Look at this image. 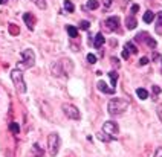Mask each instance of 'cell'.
Segmentation results:
<instances>
[{"label":"cell","instance_id":"1","mask_svg":"<svg viewBox=\"0 0 162 157\" xmlns=\"http://www.w3.org/2000/svg\"><path fill=\"white\" fill-rule=\"evenodd\" d=\"M72 69H73V64L69 60H66V58L55 61L52 64V67H51V70H52V73L55 76H66Z\"/></svg>","mask_w":162,"mask_h":157},{"label":"cell","instance_id":"2","mask_svg":"<svg viewBox=\"0 0 162 157\" xmlns=\"http://www.w3.org/2000/svg\"><path fill=\"white\" fill-rule=\"evenodd\" d=\"M127 108H128V102H127L126 99H121V98H115V99L109 101V104H107L109 113L113 114V116L123 114Z\"/></svg>","mask_w":162,"mask_h":157},{"label":"cell","instance_id":"3","mask_svg":"<svg viewBox=\"0 0 162 157\" xmlns=\"http://www.w3.org/2000/svg\"><path fill=\"white\" fill-rule=\"evenodd\" d=\"M11 79L16 86V90L18 93H25L26 92V84H25V79H23V72L20 69H14L11 72Z\"/></svg>","mask_w":162,"mask_h":157},{"label":"cell","instance_id":"4","mask_svg":"<svg viewBox=\"0 0 162 157\" xmlns=\"http://www.w3.org/2000/svg\"><path fill=\"white\" fill-rule=\"evenodd\" d=\"M21 58H23V63H18L17 69H28V67H32L35 64V53L32 52V49H25L21 52Z\"/></svg>","mask_w":162,"mask_h":157},{"label":"cell","instance_id":"5","mask_svg":"<svg viewBox=\"0 0 162 157\" xmlns=\"http://www.w3.org/2000/svg\"><path fill=\"white\" fill-rule=\"evenodd\" d=\"M48 150H49L51 156H57V153L60 150V136L58 134L52 133L48 136Z\"/></svg>","mask_w":162,"mask_h":157},{"label":"cell","instance_id":"6","mask_svg":"<svg viewBox=\"0 0 162 157\" xmlns=\"http://www.w3.org/2000/svg\"><path fill=\"white\" fill-rule=\"evenodd\" d=\"M63 111H64V114H66L69 119H73V121H78V119L81 118L80 110L72 104H63Z\"/></svg>","mask_w":162,"mask_h":157},{"label":"cell","instance_id":"7","mask_svg":"<svg viewBox=\"0 0 162 157\" xmlns=\"http://www.w3.org/2000/svg\"><path fill=\"white\" fill-rule=\"evenodd\" d=\"M103 131L104 133H107L109 136H116L118 133H119V128H118V125L115 122H112V121H107V122L103 123Z\"/></svg>","mask_w":162,"mask_h":157},{"label":"cell","instance_id":"8","mask_svg":"<svg viewBox=\"0 0 162 157\" xmlns=\"http://www.w3.org/2000/svg\"><path fill=\"white\" fill-rule=\"evenodd\" d=\"M106 28L109 31H118L119 29V17H116V16L109 17L106 20Z\"/></svg>","mask_w":162,"mask_h":157},{"label":"cell","instance_id":"9","mask_svg":"<svg viewBox=\"0 0 162 157\" xmlns=\"http://www.w3.org/2000/svg\"><path fill=\"white\" fill-rule=\"evenodd\" d=\"M23 20H25V23H26V26L32 31L34 29V23H35V18L32 14H29V12H25L23 14Z\"/></svg>","mask_w":162,"mask_h":157},{"label":"cell","instance_id":"10","mask_svg":"<svg viewBox=\"0 0 162 157\" xmlns=\"http://www.w3.org/2000/svg\"><path fill=\"white\" fill-rule=\"evenodd\" d=\"M96 87L100 88L103 93H109V95H113V93H115V88H109L104 81H98V83H96Z\"/></svg>","mask_w":162,"mask_h":157},{"label":"cell","instance_id":"11","mask_svg":"<svg viewBox=\"0 0 162 157\" xmlns=\"http://www.w3.org/2000/svg\"><path fill=\"white\" fill-rule=\"evenodd\" d=\"M104 41H106L104 35H103V34H96V35H95V40H93V46H95V47H101V46L104 44Z\"/></svg>","mask_w":162,"mask_h":157},{"label":"cell","instance_id":"12","mask_svg":"<svg viewBox=\"0 0 162 157\" xmlns=\"http://www.w3.org/2000/svg\"><path fill=\"white\" fill-rule=\"evenodd\" d=\"M96 137L100 140H103V142H112V140L115 139L113 136H109L107 133H104V131H100V133H96Z\"/></svg>","mask_w":162,"mask_h":157},{"label":"cell","instance_id":"13","mask_svg":"<svg viewBox=\"0 0 162 157\" xmlns=\"http://www.w3.org/2000/svg\"><path fill=\"white\" fill-rule=\"evenodd\" d=\"M32 154H35V157H43L44 151L40 148V145H38V143H34V145H32Z\"/></svg>","mask_w":162,"mask_h":157},{"label":"cell","instance_id":"14","mask_svg":"<svg viewBox=\"0 0 162 157\" xmlns=\"http://www.w3.org/2000/svg\"><path fill=\"white\" fill-rule=\"evenodd\" d=\"M126 26H127V29H135V28L138 26V23H136L135 17H127V20H126Z\"/></svg>","mask_w":162,"mask_h":157},{"label":"cell","instance_id":"15","mask_svg":"<svg viewBox=\"0 0 162 157\" xmlns=\"http://www.w3.org/2000/svg\"><path fill=\"white\" fill-rule=\"evenodd\" d=\"M156 32L158 34H162V11L158 14V17H156Z\"/></svg>","mask_w":162,"mask_h":157},{"label":"cell","instance_id":"16","mask_svg":"<svg viewBox=\"0 0 162 157\" xmlns=\"http://www.w3.org/2000/svg\"><path fill=\"white\" fill-rule=\"evenodd\" d=\"M136 95H138V98L142 99V101L148 98V92H147L145 88H138V90H136Z\"/></svg>","mask_w":162,"mask_h":157},{"label":"cell","instance_id":"17","mask_svg":"<svg viewBox=\"0 0 162 157\" xmlns=\"http://www.w3.org/2000/svg\"><path fill=\"white\" fill-rule=\"evenodd\" d=\"M155 20V14H153V11H145L144 14V21L145 23H151Z\"/></svg>","mask_w":162,"mask_h":157},{"label":"cell","instance_id":"18","mask_svg":"<svg viewBox=\"0 0 162 157\" xmlns=\"http://www.w3.org/2000/svg\"><path fill=\"white\" fill-rule=\"evenodd\" d=\"M110 81H112V88L116 87V79H118V72H109Z\"/></svg>","mask_w":162,"mask_h":157},{"label":"cell","instance_id":"19","mask_svg":"<svg viewBox=\"0 0 162 157\" xmlns=\"http://www.w3.org/2000/svg\"><path fill=\"white\" fill-rule=\"evenodd\" d=\"M124 51L128 53H138V49L135 47V44L133 43H126V47H124Z\"/></svg>","mask_w":162,"mask_h":157},{"label":"cell","instance_id":"20","mask_svg":"<svg viewBox=\"0 0 162 157\" xmlns=\"http://www.w3.org/2000/svg\"><path fill=\"white\" fill-rule=\"evenodd\" d=\"M66 29H67L69 37H72V38H76V37H78V29H76L75 26H67Z\"/></svg>","mask_w":162,"mask_h":157},{"label":"cell","instance_id":"21","mask_svg":"<svg viewBox=\"0 0 162 157\" xmlns=\"http://www.w3.org/2000/svg\"><path fill=\"white\" fill-rule=\"evenodd\" d=\"M64 9H66L67 12H73V11H75V6H73V3L71 0H64Z\"/></svg>","mask_w":162,"mask_h":157},{"label":"cell","instance_id":"22","mask_svg":"<svg viewBox=\"0 0 162 157\" xmlns=\"http://www.w3.org/2000/svg\"><path fill=\"white\" fill-rule=\"evenodd\" d=\"M9 130H11V133H14V134H18V133H20V127H18V123H16V122L9 123Z\"/></svg>","mask_w":162,"mask_h":157},{"label":"cell","instance_id":"23","mask_svg":"<svg viewBox=\"0 0 162 157\" xmlns=\"http://www.w3.org/2000/svg\"><path fill=\"white\" fill-rule=\"evenodd\" d=\"M86 6H87V8H89V9H92V11H93V9H96V8H98V6H100V3H98V2H96V0H89V2H87V5H86Z\"/></svg>","mask_w":162,"mask_h":157},{"label":"cell","instance_id":"24","mask_svg":"<svg viewBox=\"0 0 162 157\" xmlns=\"http://www.w3.org/2000/svg\"><path fill=\"white\" fill-rule=\"evenodd\" d=\"M80 28L83 29V31H87L90 28V23L87 21V20H83V21H80Z\"/></svg>","mask_w":162,"mask_h":157},{"label":"cell","instance_id":"25","mask_svg":"<svg viewBox=\"0 0 162 157\" xmlns=\"http://www.w3.org/2000/svg\"><path fill=\"white\" fill-rule=\"evenodd\" d=\"M9 32H11V35H18L20 29H18L16 25H9Z\"/></svg>","mask_w":162,"mask_h":157},{"label":"cell","instance_id":"26","mask_svg":"<svg viewBox=\"0 0 162 157\" xmlns=\"http://www.w3.org/2000/svg\"><path fill=\"white\" fill-rule=\"evenodd\" d=\"M87 61H89L90 64H95V63H96V56H95L93 53H89V55H87Z\"/></svg>","mask_w":162,"mask_h":157},{"label":"cell","instance_id":"27","mask_svg":"<svg viewBox=\"0 0 162 157\" xmlns=\"http://www.w3.org/2000/svg\"><path fill=\"white\" fill-rule=\"evenodd\" d=\"M32 2H35V3L40 6V8H41V9H44V8H46V3H44V0H32Z\"/></svg>","mask_w":162,"mask_h":157},{"label":"cell","instance_id":"28","mask_svg":"<svg viewBox=\"0 0 162 157\" xmlns=\"http://www.w3.org/2000/svg\"><path fill=\"white\" fill-rule=\"evenodd\" d=\"M103 6H104V9H109L112 6V0H103Z\"/></svg>","mask_w":162,"mask_h":157},{"label":"cell","instance_id":"29","mask_svg":"<svg viewBox=\"0 0 162 157\" xmlns=\"http://www.w3.org/2000/svg\"><path fill=\"white\" fill-rule=\"evenodd\" d=\"M139 64H141V66H145V64H148V58H147V56H142V58L139 60Z\"/></svg>","mask_w":162,"mask_h":157},{"label":"cell","instance_id":"30","mask_svg":"<svg viewBox=\"0 0 162 157\" xmlns=\"http://www.w3.org/2000/svg\"><path fill=\"white\" fill-rule=\"evenodd\" d=\"M151 90H153V95H159L161 93V87H158V86H153Z\"/></svg>","mask_w":162,"mask_h":157},{"label":"cell","instance_id":"31","mask_svg":"<svg viewBox=\"0 0 162 157\" xmlns=\"http://www.w3.org/2000/svg\"><path fill=\"white\" fill-rule=\"evenodd\" d=\"M138 11H139V6H138V5H133V6H132V14H136Z\"/></svg>","mask_w":162,"mask_h":157},{"label":"cell","instance_id":"32","mask_svg":"<svg viewBox=\"0 0 162 157\" xmlns=\"http://www.w3.org/2000/svg\"><path fill=\"white\" fill-rule=\"evenodd\" d=\"M155 157H162V146L156 150V153H155Z\"/></svg>","mask_w":162,"mask_h":157},{"label":"cell","instance_id":"33","mask_svg":"<svg viewBox=\"0 0 162 157\" xmlns=\"http://www.w3.org/2000/svg\"><path fill=\"white\" fill-rule=\"evenodd\" d=\"M112 63H113L115 66H118V67H119V61H116V58H112Z\"/></svg>","mask_w":162,"mask_h":157},{"label":"cell","instance_id":"34","mask_svg":"<svg viewBox=\"0 0 162 157\" xmlns=\"http://www.w3.org/2000/svg\"><path fill=\"white\" fill-rule=\"evenodd\" d=\"M128 55H130V53L124 51V52H123V58H128Z\"/></svg>","mask_w":162,"mask_h":157},{"label":"cell","instance_id":"35","mask_svg":"<svg viewBox=\"0 0 162 157\" xmlns=\"http://www.w3.org/2000/svg\"><path fill=\"white\" fill-rule=\"evenodd\" d=\"M158 114H159V119H161V122H162V110H159V111H158Z\"/></svg>","mask_w":162,"mask_h":157},{"label":"cell","instance_id":"36","mask_svg":"<svg viewBox=\"0 0 162 157\" xmlns=\"http://www.w3.org/2000/svg\"><path fill=\"white\" fill-rule=\"evenodd\" d=\"M3 3H6V0H0V5H3Z\"/></svg>","mask_w":162,"mask_h":157}]
</instances>
